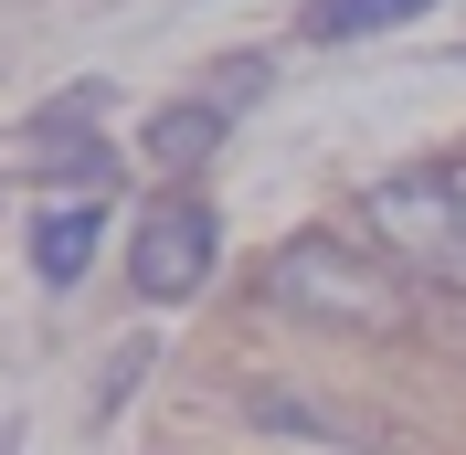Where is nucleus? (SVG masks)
I'll list each match as a JSON object with an SVG mask.
<instances>
[{
    "mask_svg": "<svg viewBox=\"0 0 466 455\" xmlns=\"http://www.w3.org/2000/svg\"><path fill=\"white\" fill-rule=\"evenodd\" d=\"M265 297L297 318H329V329H403V286L381 265H360L350 244H319V233L265 265Z\"/></svg>",
    "mask_w": 466,
    "mask_h": 455,
    "instance_id": "f257e3e1",
    "label": "nucleus"
},
{
    "mask_svg": "<svg viewBox=\"0 0 466 455\" xmlns=\"http://www.w3.org/2000/svg\"><path fill=\"white\" fill-rule=\"evenodd\" d=\"M212 265H223V223H212V201H191V191H170L159 212L138 223V297L148 308H180V297H202L212 286Z\"/></svg>",
    "mask_w": 466,
    "mask_h": 455,
    "instance_id": "f03ea898",
    "label": "nucleus"
},
{
    "mask_svg": "<svg viewBox=\"0 0 466 455\" xmlns=\"http://www.w3.org/2000/svg\"><path fill=\"white\" fill-rule=\"evenodd\" d=\"M371 223L392 233V244H413V255L466 265V233H456V201H445V180H371Z\"/></svg>",
    "mask_w": 466,
    "mask_h": 455,
    "instance_id": "7ed1b4c3",
    "label": "nucleus"
},
{
    "mask_svg": "<svg viewBox=\"0 0 466 455\" xmlns=\"http://www.w3.org/2000/svg\"><path fill=\"white\" fill-rule=\"evenodd\" d=\"M223 127H233L223 96H180V106L148 116V159H159V170H202L212 148H223Z\"/></svg>",
    "mask_w": 466,
    "mask_h": 455,
    "instance_id": "20e7f679",
    "label": "nucleus"
},
{
    "mask_svg": "<svg viewBox=\"0 0 466 455\" xmlns=\"http://www.w3.org/2000/svg\"><path fill=\"white\" fill-rule=\"evenodd\" d=\"M86 265H96V201H43V212H32V276L75 286Z\"/></svg>",
    "mask_w": 466,
    "mask_h": 455,
    "instance_id": "39448f33",
    "label": "nucleus"
},
{
    "mask_svg": "<svg viewBox=\"0 0 466 455\" xmlns=\"http://www.w3.org/2000/svg\"><path fill=\"white\" fill-rule=\"evenodd\" d=\"M32 148V180H54L64 201H106L116 191V148L106 138H22Z\"/></svg>",
    "mask_w": 466,
    "mask_h": 455,
    "instance_id": "423d86ee",
    "label": "nucleus"
},
{
    "mask_svg": "<svg viewBox=\"0 0 466 455\" xmlns=\"http://www.w3.org/2000/svg\"><path fill=\"white\" fill-rule=\"evenodd\" d=\"M413 11H435V0H308L297 32H308V43H360V32H392V22H413Z\"/></svg>",
    "mask_w": 466,
    "mask_h": 455,
    "instance_id": "0eeeda50",
    "label": "nucleus"
},
{
    "mask_svg": "<svg viewBox=\"0 0 466 455\" xmlns=\"http://www.w3.org/2000/svg\"><path fill=\"white\" fill-rule=\"evenodd\" d=\"M445 201H456V233H466V159L445 170Z\"/></svg>",
    "mask_w": 466,
    "mask_h": 455,
    "instance_id": "6e6552de",
    "label": "nucleus"
}]
</instances>
